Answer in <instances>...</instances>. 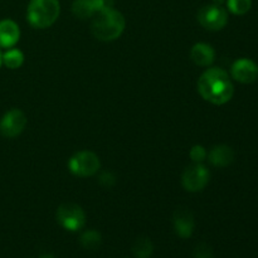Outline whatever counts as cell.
I'll list each match as a JSON object with an SVG mask.
<instances>
[{"instance_id":"obj_7","label":"cell","mask_w":258,"mask_h":258,"mask_svg":"<svg viewBox=\"0 0 258 258\" xmlns=\"http://www.w3.org/2000/svg\"><path fill=\"white\" fill-rule=\"evenodd\" d=\"M211 173L203 164H196L188 166L181 175V185L189 193L202 191L209 183Z\"/></svg>"},{"instance_id":"obj_14","label":"cell","mask_w":258,"mask_h":258,"mask_svg":"<svg viewBox=\"0 0 258 258\" xmlns=\"http://www.w3.org/2000/svg\"><path fill=\"white\" fill-rule=\"evenodd\" d=\"M72 13L78 19L86 20L88 18H93L97 10L93 0H75L72 3Z\"/></svg>"},{"instance_id":"obj_5","label":"cell","mask_w":258,"mask_h":258,"mask_svg":"<svg viewBox=\"0 0 258 258\" xmlns=\"http://www.w3.org/2000/svg\"><path fill=\"white\" fill-rule=\"evenodd\" d=\"M55 218L66 231L78 232L85 227L86 213L82 207L75 203H63L58 207Z\"/></svg>"},{"instance_id":"obj_19","label":"cell","mask_w":258,"mask_h":258,"mask_svg":"<svg viewBox=\"0 0 258 258\" xmlns=\"http://www.w3.org/2000/svg\"><path fill=\"white\" fill-rule=\"evenodd\" d=\"M189 156H190L191 161L196 164H203V161L206 160L208 153H207L206 148L203 145H194L193 148L189 151Z\"/></svg>"},{"instance_id":"obj_13","label":"cell","mask_w":258,"mask_h":258,"mask_svg":"<svg viewBox=\"0 0 258 258\" xmlns=\"http://www.w3.org/2000/svg\"><path fill=\"white\" fill-rule=\"evenodd\" d=\"M209 163L217 168H227L234 160V153L231 146L228 145H216L211 149L208 154Z\"/></svg>"},{"instance_id":"obj_24","label":"cell","mask_w":258,"mask_h":258,"mask_svg":"<svg viewBox=\"0 0 258 258\" xmlns=\"http://www.w3.org/2000/svg\"><path fill=\"white\" fill-rule=\"evenodd\" d=\"M39 258H55L53 254H49V253H45V254H42Z\"/></svg>"},{"instance_id":"obj_12","label":"cell","mask_w":258,"mask_h":258,"mask_svg":"<svg viewBox=\"0 0 258 258\" xmlns=\"http://www.w3.org/2000/svg\"><path fill=\"white\" fill-rule=\"evenodd\" d=\"M190 59L199 67H211L216 59V50L208 43H196L190 49Z\"/></svg>"},{"instance_id":"obj_9","label":"cell","mask_w":258,"mask_h":258,"mask_svg":"<svg viewBox=\"0 0 258 258\" xmlns=\"http://www.w3.org/2000/svg\"><path fill=\"white\" fill-rule=\"evenodd\" d=\"M231 76L241 83H253L258 78V66L249 58H239L232 64Z\"/></svg>"},{"instance_id":"obj_25","label":"cell","mask_w":258,"mask_h":258,"mask_svg":"<svg viewBox=\"0 0 258 258\" xmlns=\"http://www.w3.org/2000/svg\"><path fill=\"white\" fill-rule=\"evenodd\" d=\"M3 66V53H2V48H0V68Z\"/></svg>"},{"instance_id":"obj_4","label":"cell","mask_w":258,"mask_h":258,"mask_svg":"<svg viewBox=\"0 0 258 258\" xmlns=\"http://www.w3.org/2000/svg\"><path fill=\"white\" fill-rule=\"evenodd\" d=\"M68 169L71 173L80 178L93 176L100 171L101 161L100 158L93 151L81 150L71 156L68 160Z\"/></svg>"},{"instance_id":"obj_8","label":"cell","mask_w":258,"mask_h":258,"mask_svg":"<svg viewBox=\"0 0 258 258\" xmlns=\"http://www.w3.org/2000/svg\"><path fill=\"white\" fill-rule=\"evenodd\" d=\"M27 122V116L22 110L12 108L0 118V134L7 139L17 138L24 131Z\"/></svg>"},{"instance_id":"obj_23","label":"cell","mask_w":258,"mask_h":258,"mask_svg":"<svg viewBox=\"0 0 258 258\" xmlns=\"http://www.w3.org/2000/svg\"><path fill=\"white\" fill-rule=\"evenodd\" d=\"M224 3H226V0H213V4H216V5H223Z\"/></svg>"},{"instance_id":"obj_18","label":"cell","mask_w":258,"mask_h":258,"mask_svg":"<svg viewBox=\"0 0 258 258\" xmlns=\"http://www.w3.org/2000/svg\"><path fill=\"white\" fill-rule=\"evenodd\" d=\"M227 8L234 15H244L251 10L252 0H227Z\"/></svg>"},{"instance_id":"obj_16","label":"cell","mask_w":258,"mask_h":258,"mask_svg":"<svg viewBox=\"0 0 258 258\" xmlns=\"http://www.w3.org/2000/svg\"><path fill=\"white\" fill-rule=\"evenodd\" d=\"M81 246L88 251H95L102 243V236L100 232L95 231V229H88V231L83 232L80 237Z\"/></svg>"},{"instance_id":"obj_20","label":"cell","mask_w":258,"mask_h":258,"mask_svg":"<svg viewBox=\"0 0 258 258\" xmlns=\"http://www.w3.org/2000/svg\"><path fill=\"white\" fill-rule=\"evenodd\" d=\"M194 258H213V251L211 247L206 243H201L194 248Z\"/></svg>"},{"instance_id":"obj_1","label":"cell","mask_w":258,"mask_h":258,"mask_svg":"<svg viewBox=\"0 0 258 258\" xmlns=\"http://www.w3.org/2000/svg\"><path fill=\"white\" fill-rule=\"evenodd\" d=\"M197 87L203 100L217 106L229 102L234 95L231 77L219 67H211L204 71L199 77Z\"/></svg>"},{"instance_id":"obj_2","label":"cell","mask_w":258,"mask_h":258,"mask_svg":"<svg viewBox=\"0 0 258 258\" xmlns=\"http://www.w3.org/2000/svg\"><path fill=\"white\" fill-rule=\"evenodd\" d=\"M126 28V19L122 13L116 9H107L93 15L91 33L101 42H113L122 35Z\"/></svg>"},{"instance_id":"obj_11","label":"cell","mask_w":258,"mask_h":258,"mask_svg":"<svg viewBox=\"0 0 258 258\" xmlns=\"http://www.w3.org/2000/svg\"><path fill=\"white\" fill-rule=\"evenodd\" d=\"M20 39V28L13 19L0 20V48L15 47Z\"/></svg>"},{"instance_id":"obj_3","label":"cell","mask_w":258,"mask_h":258,"mask_svg":"<svg viewBox=\"0 0 258 258\" xmlns=\"http://www.w3.org/2000/svg\"><path fill=\"white\" fill-rule=\"evenodd\" d=\"M59 14V0H30L27 9V20L34 29H45L57 22Z\"/></svg>"},{"instance_id":"obj_22","label":"cell","mask_w":258,"mask_h":258,"mask_svg":"<svg viewBox=\"0 0 258 258\" xmlns=\"http://www.w3.org/2000/svg\"><path fill=\"white\" fill-rule=\"evenodd\" d=\"M93 3H95L97 13L102 12V10L112 9L113 5H115V0H93Z\"/></svg>"},{"instance_id":"obj_21","label":"cell","mask_w":258,"mask_h":258,"mask_svg":"<svg viewBox=\"0 0 258 258\" xmlns=\"http://www.w3.org/2000/svg\"><path fill=\"white\" fill-rule=\"evenodd\" d=\"M98 183L105 188H111L116 184V176L111 171H102L98 175Z\"/></svg>"},{"instance_id":"obj_10","label":"cell","mask_w":258,"mask_h":258,"mask_svg":"<svg viewBox=\"0 0 258 258\" xmlns=\"http://www.w3.org/2000/svg\"><path fill=\"white\" fill-rule=\"evenodd\" d=\"M173 226L176 236L180 238H190L196 229V221L191 212L186 209H178L173 216Z\"/></svg>"},{"instance_id":"obj_6","label":"cell","mask_w":258,"mask_h":258,"mask_svg":"<svg viewBox=\"0 0 258 258\" xmlns=\"http://www.w3.org/2000/svg\"><path fill=\"white\" fill-rule=\"evenodd\" d=\"M197 19L204 29L218 32L228 23V12L221 5H204L198 10Z\"/></svg>"},{"instance_id":"obj_17","label":"cell","mask_w":258,"mask_h":258,"mask_svg":"<svg viewBox=\"0 0 258 258\" xmlns=\"http://www.w3.org/2000/svg\"><path fill=\"white\" fill-rule=\"evenodd\" d=\"M154 246L153 242L146 237H140L135 241L133 246V253L136 258H150L153 256Z\"/></svg>"},{"instance_id":"obj_15","label":"cell","mask_w":258,"mask_h":258,"mask_svg":"<svg viewBox=\"0 0 258 258\" xmlns=\"http://www.w3.org/2000/svg\"><path fill=\"white\" fill-rule=\"evenodd\" d=\"M24 63V53L18 48H9L3 53V64L9 70H18Z\"/></svg>"}]
</instances>
